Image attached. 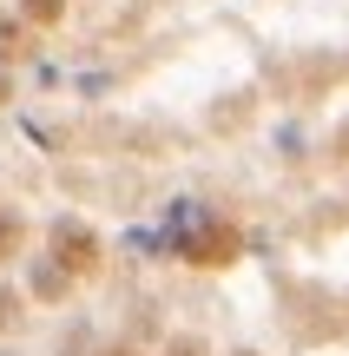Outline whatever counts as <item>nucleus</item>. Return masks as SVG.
I'll return each mask as SVG.
<instances>
[{"mask_svg": "<svg viewBox=\"0 0 349 356\" xmlns=\"http://www.w3.org/2000/svg\"><path fill=\"white\" fill-rule=\"evenodd\" d=\"M46 264L60 270V277H99V264H105V238H99V225H86V218H53V231H46Z\"/></svg>", "mask_w": 349, "mask_h": 356, "instance_id": "1", "label": "nucleus"}, {"mask_svg": "<svg viewBox=\"0 0 349 356\" xmlns=\"http://www.w3.org/2000/svg\"><path fill=\"white\" fill-rule=\"evenodd\" d=\"M178 257L191 270H224V264L244 257V231H237L231 218H198V225L178 238Z\"/></svg>", "mask_w": 349, "mask_h": 356, "instance_id": "2", "label": "nucleus"}, {"mask_svg": "<svg viewBox=\"0 0 349 356\" xmlns=\"http://www.w3.org/2000/svg\"><path fill=\"white\" fill-rule=\"evenodd\" d=\"M20 60H33V26L0 20V66H20Z\"/></svg>", "mask_w": 349, "mask_h": 356, "instance_id": "3", "label": "nucleus"}, {"mask_svg": "<svg viewBox=\"0 0 349 356\" xmlns=\"http://www.w3.org/2000/svg\"><path fill=\"white\" fill-rule=\"evenodd\" d=\"M13 257H26V218L0 204V264H13Z\"/></svg>", "mask_w": 349, "mask_h": 356, "instance_id": "4", "label": "nucleus"}, {"mask_svg": "<svg viewBox=\"0 0 349 356\" xmlns=\"http://www.w3.org/2000/svg\"><path fill=\"white\" fill-rule=\"evenodd\" d=\"M20 20L26 26H60L66 20V0H20Z\"/></svg>", "mask_w": 349, "mask_h": 356, "instance_id": "5", "label": "nucleus"}, {"mask_svg": "<svg viewBox=\"0 0 349 356\" xmlns=\"http://www.w3.org/2000/svg\"><path fill=\"white\" fill-rule=\"evenodd\" d=\"M66 284H73V277H60L53 264H40V270H33V291L46 297V304H60V297H66Z\"/></svg>", "mask_w": 349, "mask_h": 356, "instance_id": "6", "label": "nucleus"}, {"mask_svg": "<svg viewBox=\"0 0 349 356\" xmlns=\"http://www.w3.org/2000/svg\"><path fill=\"white\" fill-rule=\"evenodd\" d=\"M158 356H211V343L205 337H191V330H178V337H165V350Z\"/></svg>", "mask_w": 349, "mask_h": 356, "instance_id": "7", "label": "nucleus"}, {"mask_svg": "<svg viewBox=\"0 0 349 356\" xmlns=\"http://www.w3.org/2000/svg\"><path fill=\"white\" fill-rule=\"evenodd\" d=\"M13 330H20V297L0 284V337H13Z\"/></svg>", "mask_w": 349, "mask_h": 356, "instance_id": "8", "label": "nucleus"}, {"mask_svg": "<svg viewBox=\"0 0 349 356\" xmlns=\"http://www.w3.org/2000/svg\"><path fill=\"white\" fill-rule=\"evenodd\" d=\"M99 356H139V350H132V343H105Z\"/></svg>", "mask_w": 349, "mask_h": 356, "instance_id": "9", "label": "nucleus"}, {"mask_svg": "<svg viewBox=\"0 0 349 356\" xmlns=\"http://www.w3.org/2000/svg\"><path fill=\"white\" fill-rule=\"evenodd\" d=\"M13 99V79H7V66H0V106H7Z\"/></svg>", "mask_w": 349, "mask_h": 356, "instance_id": "10", "label": "nucleus"}, {"mask_svg": "<svg viewBox=\"0 0 349 356\" xmlns=\"http://www.w3.org/2000/svg\"><path fill=\"white\" fill-rule=\"evenodd\" d=\"M337 159H349V126H343V132H337Z\"/></svg>", "mask_w": 349, "mask_h": 356, "instance_id": "11", "label": "nucleus"}, {"mask_svg": "<svg viewBox=\"0 0 349 356\" xmlns=\"http://www.w3.org/2000/svg\"><path fill=\"white\" fill-rule=\"evenodd\" d=\"M237 356H257V350H237Z\"/></svg>", "mask_w": 349, "mask_h": 356, "instance_id": "12", "label": "nucleus"}]
</instances>
